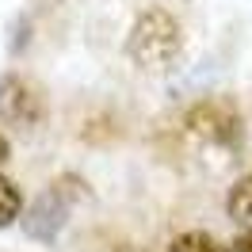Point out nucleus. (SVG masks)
I'll return each instance as SVG.
<instances>
[{
  "label": "nucleus",
  "instance_id": "nucleus-1",
  "mask_svg": "<svg viewBox=\"0 0 252 252\" xmlns=\"http://www.w3.org/2000/svg\"><path fill=\"white\" fill-rule=\"evenodd\" d=\"M184 54V27L180 19L160 8V4H149L138 12V19L130 23V34H126V58L138 65L142 73H168Z\"/></svg>",
  "mask_w": 252,
  "mask_h": 252
},
{
  "label": "nucleus",
  "instance_id": "nucleus-2",
  "mask_svg": "<svg viewBox=\"0 0 252 252\" xmlns=\"http://www.w3.org/2000/svg\"><path fill=\"white\" fill-rule=\"evenodd\" d=\"M88 188H84V180L77 176H62V180H54L38 199H34L19 221H23V233L31 237V241H42V245H54L58 237H62L65 221L73 214V199H84Z\"/></svg>",
  "mask_w": 252,
  "mask_h": 252
},
{
  "label": "nucleus",
  "instance_id": "nucleus-3",
  "mask_svg": "<svg viewBox=\"0 0 252 252\" xmlns=\"http://www.w3.org/2000/svg\"><path fill=\"white\" fill-rule=\"evenodd\" d=\"M0 119H4V126L23 130V134L38 130L46 123V95H42V88L34 80H27L23 73H4L0 77Z\"/></svg>",
  "mask_w": 252,
  "mask_h": 252
},
{
  "label": "nucleus",
  "instance_id": "nucleus-4",
  "mask_svg": "<svg viewBox=\"0 0 252 252\" xmlns=\"http://www.w3.org/2000/svg\"><path fill=\"white\" fill-rule=\"evenodd\" d=\"M188 130L195 138H203L210 145H221V149H237L241 138H245V123L229 99L221 95H210V99H199L195 107L188 111Z\"/></svg>",
  "mask_w": 252,
  "mask_h": 252
},
{
  "label": "nucleus",
  "instance_id": "nucleus-5",
  "mask_svg": "<svg viewBox=\"0 0 252 252\" xmlns=\"http://www.w3.org/2000/svg\"><path fill=\"white\" fill-rule=\"evenodd\" d=\"M225 214H229L241 229H252V172L241 176L233 188H229V195H225Z\"/></svg>",
  "mask_w": 252,
  "mask_h": 252
},
{
  "label": "nucleus",
  "instance_id": "nucleus-6",
  "mask_svg": "<svg viewBox=\"0 0 252 252\" xmlns=\"http://www.w3.org/2000/svg\"><path fill=\"white\" fill-rule=\"evenodd\" d=\"M164 252H229V245H221L206 229H188V233H176Z\"/></svg>",
  "mask_w": 252,
  "mask_h": 252
},
{
  "label": "nucleus",
  "instance_id": "nucleus-7",
  "mask_svg": "<svg viewBox=\"0 0 252 252\" xmlns=\"http://www.w3.org/2000/svg\"><path fill=\"white\" fill-rule=\"evenodd\" d=\"M19 214H23V191H19L16 180H8V176H0V229H8V225H16Z\"/></svg>",
  "mask_w": 252,
  "mask_h": 252
},
{
  "label": "nucleus",
  "instance_id": "nucleus-8",
  "mask_svg": "<svg viewBox=\"0 0 252 252\" xmlns=\"http://www.w3.org/2000/svg\"><path fill=\"white\" fill-rule=\"evenodd\" d=\"M229 252H252V229H241V233L229 241Z\"/></svg>",
  "mask_w": 252,
  "mask_h": 252
},
{
  "label": "nucleus",
  "instance_id": "nucleus-9",
  "mask_svg": "<svg viewBox=\"0 0 252 252\" xmlns=\"http://www.w3.org/2000/svg\"><path fill=\"white\" fill-rule=\"evenodd\" d=\"M12 157V142H8V138H4V134H0V164H4V160Z\"/></svg>",
  "mask_w": 252,
  "mask_h": 252
}]
</instances>
